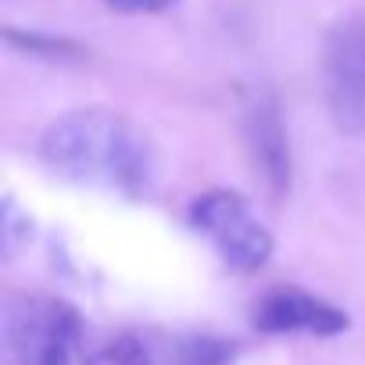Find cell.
<instances>
[{
	"mask_svg": "<svg viewBox=\"0 0 365 365\" xmlns=\"http://www.w3.org/2000/svg\"><path fill=\"white\" fill-rule=\"evenodd\" d=\"M326 104L344 136H365V22H344L326 43Z\"/></svg>",
	"mask_w": 365,
	"mask_h": 365,
	"instance_id": "277c9868",
	"label": "cell"
},
{
	"mask_svg": "<svg viewBox=\"0 0 365 365\" xmlns=\"http://www.w3.org/2000/svg\"><path fill=\"white\" fill-rule=\"evenodd\" d=\"M237 344L226 336H182L172 351V365H233Z\"/></svg>",
	"mask_w": 365,
	"mask_h": 365,
	"instance_id": "52a82bcc",
	"label": "cell"
},
{
	"mask_svg": "<svg viewBox=\"0 0 365 365\" xmlns=\"http://www.w3.org/2000/svg\"><path fill=\"white\" fill-rule=\"evenodd\" d=\"M244 136H247V150H251L255 172L262 175L265 190L272 194V201H283L294 187V154H290L287 125L272 101H258L247 108Z\"/></svg>",
	"mask_w": 365,
	"mask_h": 365,
	"instance_id": "8992f818",
	"label": "cell"
},
{
	"mask_svg": "<svg viewBox=\"0 0 365 365\" xmlns=\"http://www.w3.org/2000/svg\"><path fill=\"white\" fill-rule=\"evenodd\" d=\"M251 319L262 333H308V336H336L351 326L344 308H336L315 294L294 290V287L262 294L255 301Z\"/></svg>",
	"mask_w": 365,
	"mask_h": 365,
	"instance_id": "5b68a950",
	"label": "cell"
},
{
	"mask_svg": "<svg viewBox=\"0 0 365 365\" xmlns=\"http://www.w3.org/2000/svg\"><path fill=\"white\" fill-rule=\"evenodd\" d=\"M86 365H154L150 351L143 347V340L136 336H118V340H108L104 347H97Z\"/></svg>",
	"mask_w": 365,
	"mask_h": 365,
	"instance_id": "ba28073f",
	"label": "cell"
},
{
	"mask_svg": "<svg viewBox=\"0 0 365 365\" xmlns=\"http://www.w3.org/2000/svg\"><path fill=\"white\" fill-rule=\"evenodd\" d=\"M101 4L118 15H158V11L172 8L175 0H101Z\"/></svg>",
	"mask_w": 365,
	"mask_h": 365,
	"instance_id": "9c48e42d",
	"label": "cell"
},
{
	"mask_svg": "<svg viewBox=\"0 0 365 365\" xmlns=\"http://www.w3.org/2000/svg\"><path fill=\"white\" fill-rule=\"evenodd\" d=\"M79 336V312L61 297H19L4 312L8 365H72Z\"/></svg>",
	"mask_w": 365,
	"mask_h": 365,
	"instance_id": "3957f363",
	"label": "cell"
},
{
	"mask_svg": "<svg viewBox=\"0 0 365 365\" xmlns=\"http://www.w3.org/2000/svg\"><path fill=\"white\" fill-rule=\"evenodd\" d=\"M187 222L208 237V244L219 251L222 265L251 276L258 269H265V262L272 258V233L269 226L258 219V212L251 208L247 197H240L237 190H205L190 201L187 208Z\"/></svg>",
	"mask_w": 365,
	"mask_h": 365,
	"instance_id": "7a4b0ae2",
	"label": "cell"
},
{
	"mask_svg": "<svg viewBox=\"0 0 365 365\" xmlns=\"http://www.w3.org/2000/svg\"><path fill=\"white\" fill-rule=\"evenodd\" d=\"M40 158L79 187L125 197L154 187V147L147 133L108 108H79L54 118L40 136Z\"/></svg>",
	"mask_w": 365,
	"mask_h": 365,
	"instance_id": "6da1fadb",
	"label": "cell"
}]
</instances>
